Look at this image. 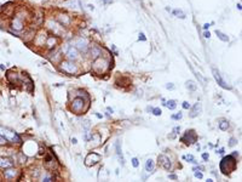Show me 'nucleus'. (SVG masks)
Listing matches in <instances>:
<instances>
[{"mask_svg": "<svg viewBox=\"0 0 242 182\" xmlns=\"http://www.w3.org/2000/svg\"><path fill=\"white\" fill-rule=\"evenodd\" d=\"M236 166H237V160H236V158L234 157L232 154L224 157L222 160H220V164H219L220 171H222L224 175H229V174H231L232 171H235V170H236Z\"/></svg>", "mask_w": 242, "mask_h": 182, "instance_id": "nucleus-1", "label": "nucleus"}, {"mask_svg": "<svg viewBox=\"0 0 242 182\" xmlns=\"http://www.w3.org/2000/svg\"><path fill=\"white\" fill-rule=\"evenodd\" d=\"M108 67H109V62H108L107 58L102 57V55H101L99 57L95 58V60H93V63H92V69L97 73V74H102V73H104L107 69H108Z\"/></svg>", "mask_w": 242, "mask_h": 182, "instance_id": "nucleus-2", "label": "nucleus"}, {"mask_svg": "<svg viewBox=\"0 0 242 182\" xmlns=\"http://www.w3.org/2000/svg\"><path fill=\"white\" fill-rule=\"evenodd\" d=\"M0 135H1L6 141H10V142H13V143H15V142H16V143H21V142H22L21 137L15 133V131L7 129V128L0 126Z\"/></svg>", "mask_w": 242, "mask_h": 182, "instance_id": "nucleus-3", "label": "nucleus"}, {"mask_svg": "<svg viewBox=\"0 0 242 182\" xmlns=\"http://www.w3.org/2000/svg\"><path fill=\"white\" fill-rule=\"evenodd\" d=\"M24 18H26V16H23V15H21L20 12H17L16 15H13L12 20H11V28H12L13 30H16V32H21V30H23V28H24Z\"/></svg>", "mask_w": 242, "mask_h": 182, "instance_id": "nucleus-4", "label": "nucleus"}, {"mask_svg": "<svg viewBox=\"0 0 242 182\" xmlns=\"http://www.w3.org/2000/svg\"><path fill=\"white\" fill-rule=\"evenodd\" d=\"M61 69L67 74H74L77 73V67L72 60H65L61 62Z\"/></svg>", "mask_w": 242, "mask_h": 182, "instance_id": "nucleus-5", "label": "nucleus"}, {"mask_svg": "<svg viewBox=\"0 0 242 182\" xmlns=\"http://www.w3.org/2000/svg\"><path fill=\"white\" fill-rule=\"evenodd\" d=\"M180 141L184 142L185 145H194L197 141V135L194 130H187L185 133L180 137Z\"/></svg>", "mask_w": 242, "mask_h": 182, "instance_id": "nucleus-6", "label": "nucleus"}, {"mask_svg": "<svg viewBox=\"0 0 242 182\" xmlns=\"http://www.w3.org/2000/svg\"><path fill=\"white\" fill-rule=\"evenodd\" d=\"M70 108H72L73 112H75V113H80V112H82V110L85 109V100L80 96L75 97V98L73 100V102H72Z\"/></svg>", "mask_w": 242, "mask_h": 182, "instance_id": "nucleus-7", "label": "nucleus"}, {"mask_svg": "<svg viewBox=\"0 0 242 182\" xmlns=\"http://www.w3.org/2000/svg\"><path fill=\"white\" fill-rule=\"evenodd\" d=\"M55 20L61 24V26H63V27H68V26H70V23H72V17L68 13H65V12H58L56 15V18Z\"/></svg>", "mask_w": 242, "mask_h": 182, "instance_id": "nucleus-8", "label": "nucleus"}, {"mask_svg": "<svg viewBox=\"0 0 242 182\" xmlns=\"http://www.w3.org/2000/svg\"><path fill=\"white\" fill-rule=\"evenodd\" d=\"M75 48L79 50V51H81V52H87L89 51V41H87V39H85V38H77V40H75Z\"/></svg>", "mask_w": 242, "mask_h": 182, "instance_id": "nucleus-9", "label": "nucleus"}, {"mask_svg": "<svg viewBox=\"0 0 242 182\" xmlns=\"http://www.w3.org/2000/svg\"><path fill=\"white\" fill-rule=\"evenodd\" d=\"M99 160H101V156L97 154V153H95V152H92V153H89L87 157L85 158V164H86L87 166H93V165H96Z\"/></svg>", "mask_w": 242, "mask_h": 182, "instance_id": "nucleus-10", "label": "nucleus"}, {"mask_svg": "<svg viewBox=\"0 0 242 182\" xmlns=\"http://www.w3.org/2000/svg\"><path fill=\"white\" fill-rule=\"evenodd\" d=\"M212 73H213V77H214V79H216V82L218 83V85L220 86V87H223V89H227V90H230L231 89V86L228 85L224 80H223V78H222V75H220V73L218 69L216 68H212Z\"/></svg>", "mask_w": 242, "mask_h": 182, "instance_id": "nucleus-11", "label": "nucleus"}, {"mask_svg": "<svg viewBox=\"0 0 242 182\" xmlns=\"http://www.w3.org/2000/svg\"><path fill=\"white\" fill-rule=\"evenodd\" d=\"M159 164L165 170H167V171H169V170L172 169V163H171L169 158L167 157V156H165V154L159 156Z\"/></svg>", "mask_w": 242, "mask_h": 182, "instance_id": "nucleus-12", "label": "nucleus"}, {"mask_svg": "<svg viewBox=\"0 0 242 182\" xmlns=\"http://www.w3.org/2000/svg\"><path fill=\"white\" fill-rule=\"evenodd\" d=\"M58 44V36L57 35H47L46 38V41H45V45L47 49H53L56 45Z\"/></svg>", "mask_w": 242, "mask_h": 182, "instance_id": "nucleus-13", "label": "nucleus"}, {"mask_svg": "<svg viewBox=\"0 0 242 182\" xmlns=\"http://www.w3.org/2000/svg\"><path fill=\"white\" fill-rule=\"evenodd\" d=\"M67 57L72 61L77 60V57H79V50L75 46H70V48L67 50Z\"/></svg>", "mask_w": 242, "mask_h": 182, "instance_id": "nucleus-14", "label": "nucleus"}, {"mask_svg": "<svg viewBox=\"0 0 242 182\" xmlns=\"http://www.w3.org/2000/svg\"><path fill=\"white\" fill-rule=\"evenodd\" d=\"M89 49H90V54H91L92 60H95V58H97V57H99L102 55V49L99 48V46H97V45H92Z\"/></svg>", "mask_w": 242, "mask_h": 182, "instance_id": "nucleus-15", "label": "nucleus"}, {"mask_svg": "<svg viewBox=\"0 0 242 182\" xmlns=\"http://www.w3.org/2000/svg\"><path fill=\"white\" fill-rule=\"evenodd\" d=\"M190 118H195V117H197L200 113H201V103L200 102H197V103H195L192 107H190Z\"/></svg>", "mask_w": 242, "mask_h": 182, "instance_id": "nucleus-16", "label": "nucleus"}, {"mask_svg": "<svg viewBox=\"0 0 242 182\" xmlns=\"http://www.w3.org/2000/svg\"><path fill=\"white\" fill-rule=\"evenodd\" d=\"M17 170L16 169H12V166H11V169L9 170H5L4 171V176H5V179H7V180H12L15 179L16 176H17Z\"/></svg>", "mask_w": 242, "mask_h": 182, "instance_id": "nucleus-17", "label": "nucleus"}, {"mask_svg": "<svg viewBox=\"0 0 242 182\" xmlns=\"http://www.w3.org/2000/svg\"><path fill=\"white\" fill-rule=\"evenodd\" d=\"M0 166L1 168H11V166H13V161L9 158H0Z\"/></svg>", "mask_w": 242, "mask_h": 182, "instance_id": "nucleus-18", "label": "nucleus"}, {"mask_svg": "<svg viewBox=\"0 0 242 182\" xmlns=\"http://www.w3.org/2000/svg\"><path fill=\"white\" fill-rule=\"evenodd\" d=\"M115 147H116V153H117V157L120 159V163H121V165H124V164H125V159H124L122 152H121V148H120V141H117V142L115 143Z\"/></svg>", "mask_w": 242, "mask_h": 182, "instance_id": "nucleus-19", "label": "nucleus"}, {"mask_svg": "<svg viewBox=\"0 0 242 182\" xmlns=\"http://www.w3.org/2000/svg\"><path fill=\"white\" fill-rule=\"evenodd\" d=\"M154 168H155V165H154V160L153 159H148L147 161H145V171L147 172H149V174H152L154 171Z\"/></svg>", "mask_w": 242, "mask_h": 182, "instance_id": "nucleus-20", "label": "nucleus"}, {"mask_svg": "<svg viewBox=\"0 0 242 182\" xmlns=\"http://www.w3.org/2000/svg\"><path fill=\"white\" fill-rule=\"evenodd\" d=\"M46 38H47V34H46V33H40V34L37 35V38H35V41L38 43L39 45H44L45 41H46Z\"/></svg>", "mask_w": 242, "mask_h": 182, "instance_id": "nucleus-21", "label": "nucleus"}, {"mask_svg": "<svg viewBox=\"0 0 242 182\" xmlns=\"http://www.w3.org/2000/svg\"><path fill=\"white\" fill-rule=\"evenodd\" d=\"M218 126H219V129L220 130H223V131H227L228 129L230 128V124L228 120H225V119H222V120L219 121V124H218Z\"/></svg>", "mask_w": 242, "mask_h": 182, "instance_id": "nucleus-22", "label": "nucleus"}, {"mask_svg": "<svg viewBox=\"0 0 242 182\" xmlns=\"http://www.w3.org/2000/svg\"><path fill=\"white\" fill-rule=\"evenodd\" d=\"M172 13H173L176 17L180 18V20H184V18L187 17V15L184 13V11H183V10H180V9H174V10L172 11Z\"/></svg>", "mask_w": 242, "mask_h": 182, "instance_id": "nucleus-23", "label": "nucleus"}, {"mask_svg": "<svg viewBox=\"0 0 242 182\" xmlns=\"http://www.w3.org/2000/svg\"><path fill=\"white\" fill-rule=\"evenodd\" d=\"M34 38H35V30H34V29L28 30L26 34H24V40H26V41H29L30 39H34Z\"/></svg>", "mask_w": 242, "mask_h": 182, "instance_id": "nucleus-24", "label": "nucleus"}, {"mask_svg": "<svg viewBox=\"0 0 242 182\" xmlns=\"http://www.w3.org/2000/svg\"><path fill=\"white\" fill-rule=\"evenodd\" d=\"M216 34H217V36L222 40V41H225V43H227V41H229V36L227 35V34H224L223 32H220V30H218V29H217Z\"/></svg>", "mask_w": 242, "mask_h": 182, "instance_id": "nucleus-25", "label": "nucleus"}, {"mask_svg": "<svg viewBox=\"0 0 242 182\" xmlns=\"http://www.w3.org/2000/svg\"><path fill=\"white\" fill-rule=\"evenodd\" d=\"M165 106H167V107L171 109V110H173V109L177 107V103H176V101H174V100H169V101H167V102H166Z\"/></svg>", "mask_w": 242, "mask_h": 182, "instance_id": "nucleus-26", "label": "nucleus"}, {"mask_svg": "<svg viewBox=\"0 0 242 182\" xmlns=\"http://www.w3.org/2000/svg\"><path fill=\"white\" fill-rule=\"evenodd\" d=\"M185 85H187V87H188L189 90H191V91H195V90H196V87H197L196 84H195L192 80H188V82L185 83Z\"/></svg>", "mask_w": 242, "mask_h": 182, "instance_id": "nucleus-27", "label": "nucleus"}, {"mask_svg": "<svg viewBox=\"0 0 242 182\" xmlns=\"http://www.w3.org/2000/svg\"><path fill=\"white\" fill-rule=\"evenodd\" d=\"M183 159H185L187 161H189V163H194V164H197V161L195 160V158L192 154H187V156H183Z\"/></svg>", "mask_w": 242, "mask_h": 182, "instance_id": "nucleus-28", "label": "nucleus"}, {"mask_svg": "<svg viewBox=\"0 0 242 182\" xmlns=\"http://www.w3.org/2000/svg\"><path fill=\"white\" fill-rule=\"evenodd\" d=\"M182 117H183V114L179 112V113H177V114L172 115V119H174V120H180V119H182Z\"/></svg>", "mask_w": 242, "mask_h": 182, "instance_id": "nucleus-29", "label": "nucleus"}, {"mask_svg": "<svg viewBox=\"0 0 242 182\" xmlns=\"http://www.w3.org/2000/svg\"><path fill=\"white\" fill-rule=\"evenodd\" d=\"M153 110V113H154V115H156V117H159V115H161V109L160 108H154V109H152Z\"/></svg>", "mask_w": 242, "mask_h": 182, "instance_id": "nucleus-30", "label": "nucleus"}, {"mask_svg": "<svg viewBox=\"0 0 242 182\" xmlns=\"http://www.w3.org/2000/svg\"><path fill=\"white\" fill-rule=\"evenodd\" d=\"M26 159H27V157L22 153V154H20V163L21 164H23V163H26Z\"/></svg>", "mask_w": 242, "mask_h": 182, "instance_id": "nucleus-31", "label": "nucleus"}, {"mask_svg": "<svg viewBox=\"0 0 242 182\" xmlns=\"http://www.w3.org/2000/svg\"><path fill=\"white\" fill-rule=\"evenodd\" d=\"M132 165H133L134 168H137V166L139 165V163H138V159H137V158H133V159H132Z\"/></svg>", "mask_w": 242, "mask_h": 182, "instance_id": "nucleus-32", "label": "nucleus"}, {"mask_svg": "<svg viewBox=\"0 0 242 182\" xmlns=\"http://www.w3.org/2000/svg\"><path fill=\"white\" fill-rule=\"evenodd\" d=\"M236 143H237V141H236V138H234V137H231V138H230L229 146H231V147H232V146H235V145H236Z\"/></svg>", "mask_w": 242, "mask_h": 182, "instance_id": "nucleus-33", "label": "nucleus"}, {"mask_svg": "<svg viewBox=\"0 0 242 182\" xmlns=\"http://www.w3.org/2000/svg\"><path fill=\"white\" fill-rule=\"evenodd\" d=\"M190 107L191 106H190V103H189V102H187V101H184V102H183V108L184 109H189Z\"/></svg>", "mask_w": 242, "mask_h": 182, "instance_id": "nucleus-34", "label": "nucleus"}, {"mask_svg": "<svg viewBox=\"0 0 242 182\" xmlns=\"http://www.w3.org/2000/svg\"><path fill=\"white\" fill-rule=\"evenodd\" d=\"M195 177H196V179H202L204 175H202V172H197V171H196V172H195Z\"/></svg>", "mask_w": 242, "mask_h": 182, "instance_id": "nucleus-35", "label": "nucleus"}, {"mask_svg": "<svg viewBox=\"0 0 242 182\" xmlns=\"http://www.w3.org/2000/svg\"><path fill=\"white\" fill-rule=\"evenodd\" d=\"M166 89H168V90H173V89H174V85L172 84V83H168V84L166 85Z\"/></svg>", "mask_w": 242, "mask_h": 182, "instance_id": "nucleus-36", "label": "nucleus"}, {"mask_svg": "<svg viewBox=\"0 0 242 182\" xmlns=\"http://www.w3.org/2000/svg\"><path fill=\"white\" fill-rule=\"evenodd\" d=\"M138 40H142V41H145V40H147V38L144 36V34H143V33H139V36H138Z\"/></svg>", "mask_w": 242, "mask_h": 182, "instance_id": "nucleus-37", "label": "nucleus"}, {"mask_svg": "<svg viewBox=\"0 0 242 182\" xmlns=\"http://www.w3.org/2000/svg\"><path fill=\"white\" fill-rule=\"evenodd\" d=\"M99 1H102V4L104 5H108V4H112L114 0H99Z\"/></svg>", "mask_w": 242, "mask_h": 182, "instance_id": "nucleus-38", "label": "nucleus"}, {"mask_svg": "<svg viewBox=\"0 0 242 182\" xmlns=\"http://www.w3.org/2000/svg\"><path fill=\"white\" fill-rule=\"evenodd\" d=\"M204 36L206 39H209V36H211V33L209 32H207V30H205L204 32Z\"/></svg>", "mask_w": 242, "mask_h": 182, "instance_id": "nucleus-39", "label": "nucleus"}, {"mask_svg": "<svg viewBox=\"0 0 242 182\" xmlns=\"http://www.w3.org/2000/svg\"><path fill=\"white\" fill-rule=\"evenodd\" d=\"M6 142H7V141H6V140H5V138L0 135V145H4V143H6Z\"/></svg>", "mask_w": 242, "mask_h": 182, "instance_id": "nucleus-40", "label": "nucleus"}, {"mask_svg": "<svg viewBox=\"0 0 242 182\" xmlns=\"http://www.w3.org/2000/svg\"><path fill=\"white\" fill-rule=\"evenodd\" d=\"M202 159H204L205 161H207V160H208V154H207V153H204V154H202Z\"/></svg>", "mask_w": 242, "mask_h": 182, "instance_id": "nucleus-41", "label": "nucleus"}, {"mask_svg": "<svg viewBox=\"0 0 242 182\" xmlns=\"http://www.w3.org/2000/svg\"><path fill=\"white\" fill-rule=\"evenodd\" d=\"M173 131H174V133H179V131H180V128H179V126H176V128L173 129Z\"/></svg>", "mask_w": 242, "mask_h": 182, "instance_id": "nucleus-42", "label": "nucleus"}, {"mask_svg": "<svg viewBox=\"0 0 242 182\" xmlns=\"http://www.w3.org/2000/svg\"><path fill=\"white\" fill-rule=\"evenodd\" d=\"M208 28H209V23H205L204 24V29H205V30H207Z\"/></svg>", "mask_w": 242, "mask_h": 182, "instance_id": "nucleus-43", "label": "nucleus"}, {"mask_svg": "<svg viewBox=\"0 0 242 182\" xmlns=\"http://www.w3.org/2000/svg\"><path fill=\"white\" fill-rule=\"evenodd\" d=\"M194 171H197V170H204V168L202 166H196V168H194Z\"/></svg>", "mask_w": 242, "mask_h": 182, "instance_id": "nucleus-44", "label": "nucleus"}, {"mask_svg": "<svg viewBox=\"0 0 242 182\" xmlns=\"http://www.w3.org/2000/svg\"><path fill=\"white\" fill-rule=\"evenodd\" d=\"M169 179H172V180H176V179H177V176L172 174V175H169Z\"/></svg>", "mask_w": 242, "mask_h": 182, "instance_id": "nucleus-45", "label": "nucleus"}, {"mask_svg": "<svg viewBox=\"0 0 242 182\" xmlns=\"http://www.w3.org/2000/svg\"><path fill=\"white\" fill-rule=\"evenodd\" d=\"M218 153H220V154H223V153H224V148H220V149H219V152H218Z\"/></svg>", "mask_w": 242, "mask_h": 182, "instance_id": "nucleus-46", "label": "nucleus"}, {"mask_svg": "<svg viewBox=\"0 0 242 182\" xmlns=\"http://www.w3.org/2000/svg\"><path fill=\"white\" fill-rule=\"evenodd\" d=\"M237 9H239V10H241V9H242V6H241V2H239V4H237Z\"/></svg>", "mask_w": 242, "mask_h": 182, "instance_id": "nucleus-47", "label": "nucleus"}, {"mask_svg": "<svg viewBox=\"0 0 242 182\" xmlns=\"http://www.w3.org/2000/svg\"><path fill=\"white\" fill-rule=\"evenodd\" d=\"M87 6H89V9H90V10H92V11H93V10H95V7H93V6H92V5H87Z\"/></svg>", "mask_w": 242, "mask_h": 182, "instance_id": "nucleus-48", "label": "nucleus"}, {"mask_svg": "<svg viewBox=\"0 0 242 182\" xmlns=\"http://www.w3.org/2000/svg\"><path fill=\"white\" fill-rule=\"evenodd\" d=\"M72 142L73 143H77V138H72Z\"/></svg>", "mask_w": 242, "mask_h": 182, "instance_id": "nucleus-49", "label": "nucleus"}]
</instances>
